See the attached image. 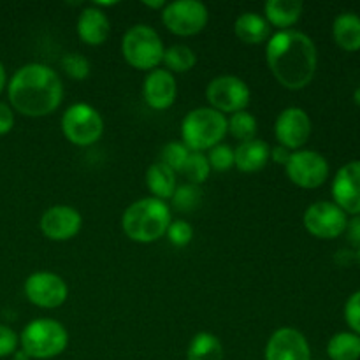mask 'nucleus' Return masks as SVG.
Instances as JSON below:
<instances>
[{
	"instance_id": "obj_1",
	"label": "nucleus",
	"mask_w": 360,
	"mask_h": 360,
	"mask_svg": "<svg viewBox=\"0 0 360 360\" xmlns=\"http://www.w3.org/2000/svg\"><path fill=\"white\" fill-rule=\"evenodd\" d=\"M266 60L274 79L292 91L302 90L313 81L319 67V51L304 32L278 30L267 41Z\"/></svg>"
},
{
	"instance_id": "obj_2",
	"label": "nucleus",
	"mask_w": 360,
	"mask_h": 360,
	"mask_svg": "<svg viewBox=\"0 0 360 360\" xmlns=\"http://www.w3.org/2000/svg\"><path fill=\"white\" fill-rule=\"evenodd\" d=\"M63 81L46 63H27L7 83L13 111L28 118H42L55 112L63 101Z\"/></svg>"
},
{
	"instance_id": "obj_3",
	"label": "nucleus",
	"mask_w": 360,
	"mask_h": 360,
	"mask_svg": "<svg viewBox=\"0 0 360 360\" xmlns=\"http://www.w3.org/2000/svg\"><path fill=\"white\" fill-rule=\"evenodd\" d=\"M171 221L167 202L155 197H143L127 207L122 217V229L130 241L150 245L164 238Z\"/></svg>"
},
{
	"instance_id": "obj_4",
	"label": "nucleus",
	"mask_w": 360,
	"mask_h": 360,
	"mask_svg": "<svg viewBox=\"0 0 360 360\" xmlns=\"http://www.w3.org/2000/svg\"><path fill=\"white\" fill-rule=\"evenodd\" d=\"M227 136V116L210 105L195 108L181 122V141L190 151L204 153L220 144Z\"/></svg>"
},
{
	"instance_id": "obj_5",
	"label": "nucleus",
	"mask_w": 360,
	"mask_h": 360,
	"mask_svg": "<svg viewBox=\"0 0 360 360\" xmlns=\"http://www.w3.org/2000/svg\"><path fill=\"white\" fill-rule=\"evenodd\" d=\"M20 345L32 360H49L67 350L69 333L58 320L35 319L21 330Z\"/></svg>"
},
{
	"instance_id": "obj_6",
	"label": "nucleus",
	"mask_w": 360,
	"mask_h": 360,
	"mask_svg": "<svg viewBox=\"0 0 360 360\" xmlns=\"http://www.w3.org/2000/svg\"><path fill=\"white\" fill-rule=\"evenodd\" d=\"M164 42L153 27L137 23L122 37V55L130 67L137 70L158 69L164 58Z\"/></svg>"
},
{
	"instance_id": "obj_7",
	"label": "nucleus",
	"mask_w": 360,
	"mask_h": 360,
	"mask_svg": "<svg viewBox=\"0 0 360 360\" xmlns=\"http://www.w3.org/2000/svg\"><path fill=\"white\" fill-rule=\"evenodd\" d=\"M60 129L70 144L88 148L101 141L104 134V120L94 105L86 102H76L69 105L62 115Z\"/></svg>"
},
{
	"instance_id": "obj_8",
	"label": "nucleus",
	"mask_w": 360,
	"mask_h": 360,
	"mask_svg": "<svg viewBox=\"0 0 360 360\" xmlns=\"http://www.w3.org/2000/svg\"><path fill=\"white\" fill-rule=\"evenodd\" d=\"M162 23L178 37L200 34L210 21V11L200 0H174L165 4L160 13Z\"/></svg>"
},
{
	"instance_id": "obj_9",
	"label": "nucleus",
	"mask_w": 360,
	"mask_h": 360,
	"mask_svg": "<svg viewBox=\"0 0 360 360\" xmlns=\"http://www.w3.org/2000/svg\"><path fill=\"white\" fill-rule=\"evenodd\" d=\"M206 98L210 108L221 115H234V112L245 111L252 101V91L246 81L241 77L224 74L210 81L206 88Z\"/></svg>"
},
{
	"instance_id": "obj_10",
	"label": "nucleus",
	"mask_w": 360,
	"mask_h": 360,
	"mask_svg": "<svg viewBox=\"0 0 360 360\" xmlns=\"http://www.w3.org/2000/svg\"><path fill=\"white\" fill-rule=\"evenodd\" d=\"M329 162L315 150L292 151L285 172L295 186L304 190L320 188L329 178Z\"/></svg>"
},
{
	"instance_id": "obj_11",
	"label": "nucleus",
	"mask_w": 360,
	"mask_h": 360,
	"mask_svg": "<svg viewBox=\"0 0 360 360\" xmlns=\"http://www.w3.org/2000/svg\"><path fill=\"white\" fill-rule=\"evenodd\" d=\"M302 224L313 238L329 241L347 232L348 214L330 200H319L304 211Z\"/></svg>"
},
{
	"instance_id": "obj_12",
	"label": "nucleus",
	"mask_w": 360,
	"mask_h": 360,
	"mask_svg": "<svg viewBox=\"0 0 360 360\" xmlns=\"http://www.w3.org/2000/svg\"><path fill=\"white\" fill-rule=\"evenodd\" d=\"M23 292L30 304L42 309L60 308L69 297V287H67L65 280L49 271L32 273L25 280Z\"/></svg>"
},
{
	"instance_id": "obj_13",
	"label": "nucleus",
	"mask_w": 360,
	"mask_h": 360,
	"mask_svg": "<svg viewBox=\"0 0 360 360\" xmlns=\"http://www.w3.org/2000/svg\"><path fill=\"white\" fill-rule=\"evenodd\" d=\"M311 136V118L297 105L283 109L274 122V137L278 144L290 151L302 150Z\"/></svg>"
},
{
	"instance_id": "obj_14",
	"label": "nucleus",
	"mask_w": 360,
	"mask_h": 360,
	"mask_svg": "<svg viewBox=\"0 0 360 360\" xmlns=\"http://www.w3.org/2000/svg\"><path fill=\"white\" fill-rule=\"evenodd\" d=\"M83 227V217L79 211L67 204H56L48 207L39 220V229L44 238L55 243L69 241L76 238Z\"/></svg>"
},
{
	"instance_id": "obj_15",
	"label": "nucleus",
	"mask_w": 360,
	"mask_h": 360,
	"mask_svg": "<svg viewBox=\"0 0 360 360\" xmlns=\"http://www.w3.org/2000/svg\"><path fill=\"white\" fill-rule=\"evenodd\" d=\"M266 360H311V347L301 330L294 327H280L267 340Z\"/></svg>"
},
{
	"instance_id": "obj_16",
	"label": "nucleus",
	"mask_w": 360,
	"mask_h": 360,
	"mask_svg": "<svg viewBox=\"0 0 360 360\" xmlns=\"http://www.w3.org/2000/svg\"><path fill=\"white\" fill-rule=\"evenodd\" d=\"M334 200L338 207L347 214H360V160H352L345 164L343 167L338 169L333 181Z\"/></svg>"
},
{
	"instance_id": "obj_17",
	"label": "nucleus",
	"mask_w": 360,
	"mask_h": 360,
	"mask_svg": "<svg viewBox=\"0 0 360 360\" xmlns=\"http://www.w3.org/2000/svg\"><path fill=\"white\" fill-rule=\"evenodd\" d=\"M178 97V83L174 74L167 69L150 70L143 81V98L153 111H165L171 108Z\"/></svg>"
},
{
	"instance_id": "obj_18",
	"label": "nucleus",
	"mask_w": 360,
	"mask_h": 360,
	"mask_svg": "<svg viewBox=\"0 0 360 360\" xmlns=\"http://www.w3.org/2000/svg\"><path fill=\"white\" fill-rule=\"evenodd\" d=\"M76 32L86 46H102L111 34V21L104 11L90 6L77 16Z\"/></svg>"
},
{
	"instance_id": "obj_19",
	"label": "nucleus",
	"mask_w": 360,
	"mask_h": 360,
	"mask_svg": "<svg viewBox=\"0 0 360 360\" xmlns=\"http://www.w3.org/2000/svg\"><path fill=\"white\" fill-rule=\"evenodd\" d=\"M271 160V148L266 141L252 139L246 143H239L234 150V165L241 172L252 174L266 169Z\"/></svg>"
},
{
	"instance_id": "obj_20",
	"label": "nucleus",
	"mask_w": 360,
	"mask_h": 360,
	"mask_svg": "<svg viewBox=\"0 0 360 360\" xmlns=\"http://www.w3.org/2000/svg\"><path fill=\"white\" fill-rule=\"evenodd\" d=\"M304 4L301 0H269L264 6V18L269 27L290 30L302 16Z\"/></svg>"
},
{
	"instance_id": "obj_21",
	"label": "nucleus",
	"mask_w": 360,
	"mask_h": 360,
	"mask_svg": "<svg viewBox=\"0 0 360 360\" xmlns=\"http://www.w3.org/2000/svg\"><path fill=\"white\" fill-rule=\"evenodd\" d=\"M234 34L245 44L259 46L269 41L271 27L259 13H241L234 21Z\"/></svg>"
},
{
	"instance_id": "obj_22",
	"label": "nucleus",
	"mask_w": 360,
	"mask_h": 360,
	"mask_svg": "<svg viewBox=\"0 0 360 360\" xmlns=\"http://www.w3.org/2000/svg\"><path fill=\"white\" fill-rule=\"evenodd\" d=\"M146 186L155 199L167 202L172 199L176 188H178V178H176V172L172 169H169L162 162H157V164L148 167Z\"/></svg>"
},
{
	"instance_id": "obj_23",
	"label": "nucleus",
	"mask_w": 360,
	"mask_h": 360,
	"mask_svg": "<svg viewBox=\"0 0 360 360\" xmlns=\"http://www.w3.org/2000/svg\"><path fill=\"white\" fill-rule=\"evenodd\" d=\"M334 42L345 51L360 49V16L355 13H341L333 23Z\"/></svg>"
},
{
	"instance_id": "obj_24",
	"label": "nucleus",
	"mask_w": 360,
	"mask_h": 360,
	"mask_svg": "<svg viewBox=\"0 0 360 360\" xmlns=\"http://www.w3.org/2000/svg\"><path fill=\"white\" fill-rule=\"evenodd\" d=\"M224 345L220 338L214 334L197 333L190 340L188 350H186V360H224Z\"/></svg>"
},
{
	"instance_id": "obj_25",
	"label": "nucleus",
	"mask_w": 360,
	"mask_h": 360,
	"mask_svg": "<svg viewBox=\"0 0 360 360\" xmlns=\"http://www.w3.org/2000/svg\"><path fill=\"white\" fill-rule=\"evenodd\" d=\"M330 360H360V336L354 333H338L327 343Z\"/></svg>"
},
{
	"instance_id": "obj_26",
	"label": "nucleus",
	"mask_w": 360,
	"mask_h": 360,
	"mask_svg": "<svg viewBox=\"0 0 360 360\" xmlns=\"http://www.w3.org/2000/svg\"><path fill=\"white\" fill-rule=\"evenodd\" d=\"M162 63L165 69L172 74H185L192 70L197 63V55L190 46L186 44H172L165 48Z\"/></svg>"
},
{
	"instance_id": "obj_27",
	"label": "nucleus",
	"mask_w": 360,
	"mask_h": 360,
	"mask_svg": "<svg viewBox=\"0 0 360 360\" xmlns=\"http://www.w3.org/2000/svg\"><path fill=\"white\" fill-rule=\"evenodd\" d=\"M257 129H259V123H257V118L245 111L234 112L227 118V134H231L234 139H238L239 143H246V141L255 139Z\"/></svg>"
},
{
	"instance_id": "obj_28",
	"label": "nucleus",
	"mask_w": 360,
	"mask_h": 360,
	"mask_svg": "<svg viewBox=\"0 0 360 360\" xmlns=\"http://www.w3.org/2000/svg\"><path fill=\"white\" fill-rule=\"evenodd\" d=\"M181 172L186 178V181L192 183V185L200 186L211 174V167H210V162H207V157L204 153L190 151L188 158H186V164Z\"/></svg>"
},
{
	"instance_id": "obj_29",
	"label": "nucleus",
	"mask_w": 360,
	"mask_h": 360,
	"mask_svg": "<svg viewBox=\"0 0 360 360\" xmlns=\"http://www.w3.org/2000/svg\"><path fill=\"white\" fill-rule=\"evenodd\" d=\"M200 199H202V192L200 186L192 185V183H183L178 185L174 195H172V206L181 213H192L199 207Z\"/></svg>"
},
{
	"instance_id": "obj_30",
	"label": "nucleus",
	"mask_w": 360,
	"mask_h": 360,
	"mask_svg": "<svg viewBox=\"0 0 360 360\" xmlns=\"http://www.w3.org/2000/svg\"><path fill=\"white\" fill-rule=\"evenodd\" d=\"M60 67L74 81H84L90 76L91 70L90 62L81 53H67V55H63L62 60H60Z\"/></svg>"
},
{
	"instance_id": "obj_31",
	"label": "nucleus",
	"mask_w": 360,
	"mask_h": 360,
	"mask_svg": "<svg viewBox=\"0 0 360 360\" xmlns=\"http://www.w3.org/2000/svg\"><path fill=\"white\" fill-rule=\"evenodd\" d=\"M188 155L190 150L181 143V141H171V143H167L162 148L160 162L178 174V172H181L183 167H185Z\"/></svg>"
},
{
	"instance_id": "obj_32",
	"label": "nucleus",
	"mask_w": 360,
	"mask_h": 360,
	"mask_svg": "<svg viewBox=\"0 0 360 360\" xmlns=\"http://www.w3.org/2000/svg\"><path fill=\"white\" fill-rule=\"evenodd\" d=\"M206 157L207 162H210L211 171L227 172L234 167V150L229 144H217L214 148H211Z\"/></svg>"
},
{
	"instance_id": "obj_33",
	"label": "nucleus",
	"mask_w": 360,
	"mask_h": 360,
	"mask_svg": "<svg viewBox=\"0 0 360 360\" xmlns=\"http://www.w3.org/2000/svg\"><path fill=\"white\" fill-rule=\"evenodd\" d=\"M165 236L171 241V245L178 246V248H185L192 243L193 229L186 220H172Z\"/></svg>"
},
{
	"instance_id": "obj_34",
	"label": "nucleus",
	"mask_w": 360,
	"mask_h": 360,
	"mask_svg": "<svg viewBox=\"0 0 360 360\" xmlns=\"http://www.w3.org/2000/svg\"><path fill=\"white\" fill-rule=\"evenodd\" d=\"M345 320L352 333L360 336V290L354 292L345 304Z\"/></svg>"
},
{
	"instance_id": "obj_35",
	"label": "nucleus",
	"mask_w": 360,
	"mask_h": 360,
	"mask_svg": "<svg viewBox=\"0 0 360 360\" xmlns=\"http://www.w3.org/2000/svg\"><path fill=\"white\" fill-rule=\"evenodd\" d=\"M20 345V336L11 327L0 323V359L13 357Z\"/></svg>"
},
{
	"instance_id": "obj_36",
	"label": "nucleus",
	"mask_w": 360,
	"mask_h": 360,
	"mask_svg": "<svg viewBox=\"0 0 360 360\" xmlns=\"http://www.w3.org/2000/svg\"><path fill=\"white\" fill-rule=\"evenodd\" d=\"M14 127V111L9 104L0 102V136H6Z\"/></svg>"
},
{
	"instance_id": "obj_37",
	"label": "nucleus",
	"mask_w": 360,
	"mask_h": 360,
	"mask_svg": "<svg viewBox=\"0 0 360 360\" xmlns=\"http://www.w3.org/2000/svg\"><path fill=\"white\" fill-rule=\"evenodd\" d=\"M290 155H292V151L287 150L285 146H280V144H278V146H274V148H271V160H273L274 164L283 165V167L287 165Z\"/></svg>"
},
{
	"instance_id": "obj_38",
	"label": "nucleus",
	"mask_w": 360,
	"mask_h": 360,
	"mask_svg": "<svg viewBox=\"0 0 360 360\" xmlns=\"http://www.w3.org/2000/svg\"><path fill=\"white\" fill-rule=\"evenodd\" d=\"M347 234H348V239L360 248V214L359 217H355L352 221H348Z\"/></svg>"
},
{
	"instance_id": "obj_39",
	"label": "nucleus",
	"mask_w": 360,
	"mask_h": 360,
	"mask_svg": "<svg viewBox=\"0 0 360 360\" xmlns=\"http://www.w3.org/2000/svg\"><path fill=\"white\" fill-rule=\"evenodd\" d=\"M144 6L148 7V9H160V13H162V9H164L165 7V0H155V2H150V0H144Z\"/></svg>"
},
{
	"instance_id": "obj_40",
	"label": "nucleus",
	"mask_w": 360,
	"mask_h": 360,
	"mask_svg": "<svg viewBox=\"0 0 360 360\" xmlns=\"http://www.w3.org/2000/svg\"><path fill=\"white\" fill-rule=\"evenodd\" d=\"M7 86V74H6V67L4 63L0 62V94L4 91V88Z\"/></svg>"
},
{
	"instance_id": "obj_41",
	"label": "nucleus",
	"mask_w": 360,
	"mask_h": 360,
	"mask_svg": "<svg viewBox=\"0 0 360 360\" xmlns=\"http://www.w3.org/2000/svg\"><path fill=\"white\" fill-rule=\"evenodd\" d=\"M13 359H14V360H32L30 357H28L27 354H25L23 350H16V352H14Z\"/></svg>"
},
{
	"instance_id": "obj_42",
	"label": "nucleus",
	"mask_w": 360,
	"mask_h": 360,
	"mask_svg": "<svg viewBox=\"0 0 360 360\" xmlns=\"http://www.w3.org/2000/svg\"><path fill=\"white\" fill-rule=\"evenodd\" d=\"M354 101H355V104L360 108V86H357V90L354 91Z\"/></svg>"
},
{
	"instance_id": "obj_43",
	"label": "nucleus",
	"mask_w": 360,
	"mask_h": 360,
	"mask_svg": "<svg viewBox=\"0 0 360 360\" xmlns=\"http://www.w3.org/2000/svg\"><path fill=\"white\" fill-rule=\"evenodd\" d=\"M355 259H357V262L360 264V248L357 250V253H355Z\"/></svg>"
}]
</instances>
